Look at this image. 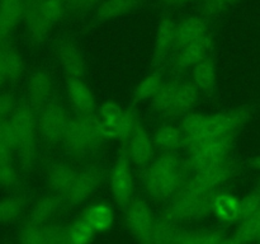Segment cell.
<instances>
[{
	"label": "cell",
	"instance_id": "1",
	"mask_svg": "<svg viewBox=\"0 0 260 244\" xmlns=\"http://www.w3.org/2000/svg\"><path fill=\"white\" fill-rule=\"evenodd\" d=\"M251 116L248 107L229 109L215 114L190 112L182 117L179 127L184 135V147L208 141V140L236 139L239 131L245 126Z\"/></svg>",
	"mask_w": 260,
	"mask_h": 244
},
{
	"label": "cell",
	"instance_id": "12",
	"mask_svg": "<svg viewBox=\"0 0 260 244\" xmlns=\"http://www.w3.org/2000/svg\"><path fill=\"white\" fill-rule=\"evenodd\" d=\"M123 150L132 165L145 168L152 162L155 158V145L152 136L147 132L144 125L137 126L134 134L126 142H123Z\"/></svg>",
	"mask_w": 260,
	"mask_h": 244
},
{
	"label": "cell",
	"instance_id": "29",
	"mask_svg": "<svg viewBox=\"0 0 260 244\" xmlns=\"http://www.w3.org/2000/svg\"><path fill=\"white\" fill-rule=\"evenodd\" d=\"M24 18L22 0H0V22L12 32Z\"/></svg>",
	"mask_w": 260,
	"mask_h": 244
},
{
	"label": "cell",
	"instance_id": "17",
	"mask_svg": "<svg viewBox=\"0 0 260 244\" xmlns=\"http://www.w3.org/2000/svg\"><path fill=\"white\" fill-rule=\"evenodd\" d=\"M212 214L225 224H235L241 220V200L226 191L218 190L212 202Z\"/></svg>",
	"mask_w": 260,
	"mask_h": 244
},
{
	"label": "cell",
	"instance_id": "36",
	"mask_svg": "<svg viewBox=\"0 0 260 244\" xmlns=\"http://www.w3.org/2000/svg\"><path fill=\"white\" fill-rule=\"evenodd\" d=\"M45 230L47 244H69L68 226L48 223L45 225Z\"/></svg>",
	"mask_w": 260,
	"mask_h": 244
},
{
	"label": "cell",
	"instance_id": "14",
	"mask_svg": "<svg viewBox=\"0 0 260 244\" xmlns=\"http://www.w3.org/2000/svg\"><path fill=\"white\" fill-rule=\"evenodd\" d=\"M212 46L213 38L208 33L201 40L177 48L173 57V68L177 70H190L193 66L210 56Z\"/></svg>",
	"mask_w": 260,
	"mask_h": 244
},
{
	"label": "cell",
	"instance_id": "22",
	"mask_svg": "<svg viewBox=\"0 0 260 244\" xmlns=\"http://www.w3.org/2000/svg\"><path fill=\"white\" fill-rule=\"evenodd\" d=\"M53 90L52 78L48 73L43 70H37L29 76L28 79V98L30 103L35 107L43 108L46 104H48V99L51 98V94Z\"/></svg>",
	"mask_w": 260,
	"mask_h": 244
},
{
	"label": "cell",
	"instance_id": "9",
	"mask_svg": "<svg viewBox=\"0 0 260 244\" xmlns=\"http://www.w3.org/2000/svg\"><path fill=\"white\" fill-rule=\"evenodd\" d=\"M109 190L114 202L119 207L124 208L134 200L135 179L132 172V164L127 158L123 147L119 150V154L114 162L109 174Z\"/></svg>",
	"mask_w": 260,
	"mask_h": 244
},
{
	"label": "cell",
	"instance_id": "40",
	"mask_svg": "<svg viewBox=\"0 0 260 244\" xmlns=\"http://www.w3.org/2000/svg\"><path fill=\"white\" fill-rule=\"evenodd\" d=\"M13 150L14 149L0 137V159H10Z\"/></svg>",
	"mask_w": 260,
	"mask_h": 244
},
{
	"label": "cell",
	"instance_id": "30",
	"mask_svg": "<svg viewBox=\"0 0 260 244\" xmlns=\"http://www.w3.org/2000/svg\"><path fill=\"white\" fill-rule=\"evenodd\" d=\"M175 224L168 220L164 216H160L156 219L154 226L150 230V233L145 236L142 240H140V244H168L170 236L173 235L175 230Z\"/></svg>",
	"mask_w": 260,
	"mask_h": 244
},
{
	"label": "cell",
	"instance_id": "11",
	"mask_svg": "<svg viewBox=\"0 0 260 244\" xmlns=\"http://www.w3.org/2000/svg\"><path fill=\"white\" fill-rule=\"evenodd\" d=\"M155 219L151 207L144 198H134L124 207V223L127 229L137 238L142 240L154 226Z\"/></svg>",
	"mask_w": 260,
	"mask_h": 244
},
{
	"label": "cell",
	"instance_id": "45",
	"mask_svg": "<svg viewBox=\"0 0 260 244\" xmlns=\"http://www.w3.org/2000/svg\"><path fill=\"white\" fill-rule=\"evenodd\" d=\"M221 244H243L235 235L233 236H225L223 240L221 241Z\"/></svg>",
	"mask_w": 260,
	"mask_h": 244
},
{
	"label": "cell",
	"instance_id": "33",
	"mask_svg": "<svg viewBox=\"0 0 260 244\" xmlns=\"http://www.w3.org/2000/svg\"><path fill=\"white\" fill-rule=\"evenodd\" d=\"M239 226L234 235L239 239L243 244L251 243L258 240L260 231V211L255 215L248 219H243L239 221Z\"/></svg>",
	"mask_w": 260,
	"mask_h": 244
},
{
	"label": "cell",
	"instance_id": "41",
	"mask_svg": "<svg viewBox=\"0 0 260 244\" xmlns=\"http://www.w3.org/2000/svg\"><path fill=\"white\" fill-rule=\"evenodd\" d=\"M98 0H68V5L75 8H85L90 7V5L95 4Z\"/></svg>",
	"mask_w": 260,
	"mask_h": 244
},
{
	"label": "cell",
	"instance_id": "3",
	"mask_svg": "<svg viewBox=\"0 0 260 244\" xmlns=\"http://www.w3.org/2000/svg\"><path fill=\"white\" fill-rule=\"evenodd\" d=\"M106 140L95 113L76 114L71 117L61 144L71 157L85 158L98 151Z\"/></svg>",
	"mask_w": 260,
	"mask_h": 244
},
{
	"label": "cell",
	"instance_id": "28",
	"mask_svg": "<svg viewBox=\"0 0 260 244\" xmlns=\"http://www.w3.org/2000/svg\"><path fill=\"white\" fill-rule=\"evenodd\" d=\"M164 81L165 80L162 78V75L160 73H157V71L147 74L135 86L134 92H132V99L136 103H139V102L152 101L154 97L157 94V92L162 86Z\"/></svg>",
	"mask_w": 260,
	"mask_h": 244
},
{
	"label": "cell",
	"instance_id": "46",
	"mask_svg": "<svg viewBox=\"0 0 260 244\" xmlns=\"http://www.w3.org/2000/svg\"><path fill=\"white\" fill-rule=\"evenodd\" d=\"M9 33H10V30H8L7 27H5V25L0 22V43H2L3 41L8 37V36H9Z\"/></svg>",
	"mask_w": 260,
	"mask_h": 244
},
{
	"label": "cell",
	"instance_id": "32",
	"mask_svg": "<svg viewBox=\"0 0 260 244\" xmlns=\"http://www.w3.org/2000/svg\"><path fill=\"white\" fill-rule=\"evenodd\" d=\"M24 200L20 196H8L0 200V224L17 220L23 212Z\"/></svg>",
	"mask_w": 260,
	"mask_h": 244
},
{
	"label": "cell",
	"instance_id": "10",
	"mask_svg": "<svg viewBox=\"0 0 260 244\" xmlns=\"http://www.w3.org/2000/svg\"><path fill=\"white\" fill-rule=\"evenodd\" d=\"M71 116L60 104L50 103L41 108L37 117L38 135L50 145L62 142Z\"/></svg>",
	"mask_w": 260,
	"mask_h": 244
},
{
	"label": "cell",
	"instance_id": "13",
	"mask_svg": "<svg viewBox=\"0 0 260 244\" xmlns=\"http://www.w3.org/2000/svg\"><path fill=\"white\" fill-rule=\"evenodd\" d=\"M101 170L94 167L81 168L68 192L62 196V200L70 206L84 203L98 188L101 183Z\"/></svg>",
	"mask_w": 260,
	"mask_h": 244
},
{
	"label": "cell",
	"instance_id": "7",
	"mask_svg": "<svg viewBox=\"0 0 260 244\" xmlns=\"http://www.w3.org/2000/svg\"><path fill=\"white\" fill-rule=\"evenodd\" d=\"M9 119L15 132V140H17L15 150L19 155L20 163L23 168H30L35 163L36 152H37V117L32 107L22 104L17 106Z\"/></svg>",
	"mask_w": 260,
	"mask_h": 244
},
{
	"label": "cell",
	"instance_id": "42",
	"mask_svg": "<svg viewBox=\"0 0 260 244\" xmlns=\"http://www.w3.org/2000/svg\"><path fill=\"white\" fill-rule=\"evenodd\" d=\"M9 80V76H8L7 69H5L4 63L2 60V56H0V86L5 83V81Z\"/></svg>",
	"mask_w": 260,
	"mask_h": 244
},
{
	"label": "cell",
	"instance_id": "44",
	"mask_svg": "<svg viewBox=\"0 0 260 244\" xmlns=\"http://www.w3.org/2000/svg\"><path fill=\"white\" fill-rule=\"evenodd\" d=\"M249 167L255 170H260V154L249 160Z\"/></svg>",
	"mask_w": 260,
	"mask_h": 244
},
{
	"label": "cell",
	"instance_id": "26",
	"mask_svg": "<svg viewBox=\"0 0 260 244\" xmlns=\"http://www.w3.org/2000/svg\"><path fill=\"white\" fill-rule=\"evenodd\" d=\"M61 207V198L57 195L43 196L37 200L29 212L28 221L40 225H46L58 212Z\"/></svg>",
	"mask_w": 260,
	"mask_h": 244
},
{
	"label": "cell",
	"instance_id": "19",
	"mask_svg": "<svg viewBox=\"0 0 260 244\" xmlns=\"http://www.w3.org/2000/svg\"><path fill=\"white\" fill-rule=\"evenodd\" d=\"M79 169L66 163H52L46 172V182L55 195L62 197L78 175Z\"/></svg>",
	"mask_w": 260,
	"mask_h": 244
},
{
	"label": "cell",
	"instance_id": "5",
	"mask_svg": "<svg viewBox=\"0 0 260 244\" xmlns=\"http://www.w3.org/2000/svg\"><path fill=\"white\" fill-rule=\"evenodd\" d=\"M30 40L40 42L63 17L68 0H22Z\"/></svg>",
	"mask_w": 260,
	"mask_h": 244
},
{
	"label": "cell",
	"instance_id": "34",
	"mask_svg": "<svg viewBox=\"0 0 260 244\" xmlns=\"http://www.w3.org/2000/svg\"><path fill=\"white\" fill-rule=\"evenodd\" d=\"M0 56H2L5 69H7L9 80H15L19 78L24 70V61H23L22 56L13 48H4L0 51Z\"/></svg>",
	"mask_w": 260,
	"mask_h": 244
},
{
	"label": "cell",
	"instance_id": "8",
	"mask_svg": "<svg viewBox=\"0 0 260 244\" xmlns=\"http://www.w3.org/2000/svg\"><path fill=\"white\" fill-rule=\"evenodd\" d=\"M235 144V139L208 140L185 147L187 150V164L190 173L197 170L207 169L221 164L225 160L230 159V151Z\"/></svg>",
	"mask_w": 260,
	"mask_h": 244
},
{
	"label": "cell",
	"instance_id": "31",
	"mask_svg": "<svg viewBox=\"0 0 260 244\" xmlns=\"http://www.w3.org/2000/svg\"><path fill=\"white\" fill-rule=\"evenodd\" d=\"M95 234L94 229L84 218L78 219L68 225L69 244H90Z\"/></svg>",
	"mask_w": 260,
	"mask_h": 244
},
{
	"label": "cell",
	"instance_id": "6",
	"mask_svg": "<svg viewBox=\"0 0 260 244\" xmlns=\"http://www.w3.org/2000/svg\"><path fill=\"white\" fill-rule=\"evenodd\" d=\"M107 140L126 142L141 121L131 109H126L117 102L107 101L99 104L95 112Z\"/></svg>",
	"mask_w": 260,
	"mask_h": 244
},
{
	"label": "cell",
	"instance_id": "43",
	"mask_svg": "<svg viewBox=\"0 0 260 244\" xmlns=\"http://www.w3.org/2000/svg\"><path fill=\"white\" fill-rule=\"evenodd\" d=\"M210 0H168L170 5H182V4H187V3H201V4H206Z\"/></svg>",
	"mask_w": 260,
	"mask_h": 244
},
{
	"label": "cell",
	"instance_id": "24",
	"mask_svg": "<svg viewBox=\"0 0 260 244\" xmlns=\"http://www.w3.org/2000/svg\"><path fill=\"white\" fill-rule=\"evenodd\" d=\"M175 25L170 18H164L159 23L154 42V61L160 63L168 56V53L175 47Z\"/></svg>",
	"mask_w": 260,
	"mask_h": 244
},
{
	"label": "cell",
	"instance_id": "21",
	"mask_svg": "<svg viewBox=\"0 0 260 244\" xmlns=\"http://www.w3.org/2000/svg\"><path fill=\"white\" fill-rule=\"evenodd\" d=\"M223 238L220 229H175L168 244H221Z\"/></svg>",
	"mask_w": 260,
	"mask_h": 244
},
{
	"label": "cell",
	"instance_id": "39",
	"mask_svg": "<svg viewBox=\"0 0 260 244\" xmlns=\"http://www.w3.org/2000/svg\"><path fill=\"white\" fill-rule=\"evenodd\" d=\"M236 0H210L206 4H203L205 13L208 15H217L226 12Z\"/></svg>",
	"mask_w": 260,
	"mask_h": 244
},
{
	"label": "cell",
	"instance_id": "23",
	"mask_svg": "<svg viewBox=\"0 0 260 244\" xmlns=\"http://www.w3.org/2000/svg\"><path fill=\"white\" fill-rule=\"evenodd\" d=\"M192 83L200 93H212L217 81V65L212 56L198 63L192 69Z\"/></svg>",
	"mask_w": 260,
	"mask_h": 244
},
{
	"label": "cell",
	"instance_id": "20",
	"mask_svg": "<svg viewBox=\"0 0 260 244\" xmlns=\"http://www.w3.org/2000/svg\"><path fill=\"white\" fill-rule=\"evenodd\" d=\"M155 149L160 152H178L184 147V135L179 125H160L152 134Z\"/></svg>",
	"mask_w": 260,
	"mask_h": 244
},
{
	"label": "cell",
	"instance_id": "18",
	"mask_svg": "<svg viewBox=\"0 0 260 244\" xmlns=\"http://www.w3.org/2000/svg\"><path fill=\"white\" fill-rule=\"evenodd\" d=\"M208 35V24L206 19L198 15L187 17L177 23L175 25V47H183V46L192 43L194 41L201 40Z\"/></svg>",
	"mask_w": 260,
	"mask_h": 244
},
{
	"label": "cell",
	"instance_id": "35",
	"mask_svg": "<svg viewBox=\"0 0 260 244\" xmlns=\"http://www.w3.org/2000/svg\"><path fill=\"white\" fill-rule=\"evenodd\" d=\"M20 244H47L45 225L28 221L20 230Z\"/></svg>",
	"mask_w": 260,
	"mask_h": 244
},
{
	"label": "cell",
	"instance_id": "27",
	"mask_svg": "<svg viewBox=\"0 0 260 244\" xmlns=\"http://www.w3.org/2000/svg\"><path fill=\"white\" fill-rule=\"evenodd\" d=\"M139 0H103L96 9V19L108 22L127 14L136 8Z\"/></svg>",
	"mask_w": 260,
	"mask_h": 244
},
{
	"label": "cell",
	"instance_id": "15",
	"mask_svg": "<svg viewBox=\"0 0 260 244\" xmlns=\"http://www.w3.org/2000/svg\"><path fill=\"white\" fill-rule=\"evenodd\" d=\"M66 97L76 114H93L96 112L95 97L83 79H68Z\"/></svg>",
	"mask_w": 260,
	"mask_h": 244
},
{
	"label": "cell",
	"instance_id": "25",
	"mask_svg": "<svg viewBox=\"0 0 260 244\" xmlns=\"http://www.w3.org/2000/svg\"><path fill=\"white\" fill-rule=\"evenodd\" d=\"M83 218L95 233H104L113 226L116 215L111 205L106 202H95L85 208Z\"/></svg>",
	"mask_w": 260,
	"mask_h": 244
},
{
	"label": "cell",
	"instance_id": "2",
	"mask_svg": "<svg viewBox=\"0 0 260 244\" xmlns=\"http://www.w3.org/2000/svg\"><path fill=\"white\" fill-rule=\"evenodd\" d=\"M190 170L178 152H160L144 172V190L155 201L169 202L182 188Z\"/></svg>",
	"mask_w": 260,
	"mask_h": 244
},
{
	"label": "cell",
	"instance_id": "47",
	"mask_svg": "<svg viewBox=\"0 0 260 244\" xmlns=\"http://www.w3.org/2000/svg\"><path fill=\"white\" fill-rule=\"evenodd\" d=\"M256 190H258V191H259V192H260V182H259V185H258V187H256Z\"/></svg>",
	"mask_w": 260,
	"mask_h": 244
},
{
	"label": "cell",
	"instance_id": "37",
	"mask_svg": "<svg viewBox=\"0 0 260 244\" xmlns=\"http://www.w3.org/2000/svg\"><path fill=\"white\" fill-rule=\"evenodd\" d=\"M17 179V170L10 159H0V187H12Z\"/></svg>",
	"mask_w": 260,
	"mask_h": 244
},
{
	"label": "cell",
	"instance_id": "38",
	"mask_svg": "<svg viewBox=\"0 0 260 244\" xmlns=\"http://www.w3.org/2000/svg\"><path fill=\"white\" fill-rule=\"evenodd\" d=\"M15 108L14 97L9 93H0V122L9 119Z\"/></svg>",
	"mask_w": 260,
	"mask_h": 244
},
{
	"label": "cell",
	"instance_id": "4",
	"mask_svg": "<svg viewBox=\"0 0 260 244\" xmlns=\"http://www.w3.org/2000/svg\"><path fill=\"white\" fill-rule=\"evenodd\" d=\"M200 92L192 81L165 80L151 101L155 112L168 118H182L193 112L200 99Z\"/></svg>",
	"mask_w": 260,
	"mask_h": 244
},
{
	"label": "cell",
	"instance_id": "16",
	"mask_svg": "<svg viewBox=\"0 0 260 244\" xmlns=\"http://www.w3.org/2000/svg\"><path fill=\"white\" fill-rule=\"evenodd\" d=\"M57 61L68 79H83L86 64L80 48L73 42H61L56 50Z\"/></svg>",
	"mask_w": 260,
	"mask_h": 244
}]
</instances>
